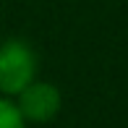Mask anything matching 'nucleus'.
Listing matches in <instances>:
<instances>
[{
	"label": "nucleus",
	"instance_id": "f03ea898",
	"mask_svg": "<svg viewBox=\"0 0 128 128\" xmlns=\"http://www.w3.org/2000/svg\"><path fill=\"white\" fill-rule=\"evenodd\" d=\"M18 112L24 120L34 123H47L60 112V92L55 84L47 81H32L24 92H18Z\"/></svg>",
	"mask_w": 128,
	"mask_h": 128
},
{
	"label": "nucleus",
	"instance_id": "f257e3e1",
	"mask_svg": "<svg viewBox=\"0 0 128 128\" xmlns=\"http://www.w3.org/2000/svg\"><path fill=\"white\" fill-rule=\"evenodd\" d=\"M37 76V55L21 39H8L0 44V92L18 94Z\"/></svg>",
	"mask_w": 128,
	"mask_h": 128
},
{
	"label": "nucleus",
	"instance_id": "7ed1b4c3",
	"mask_svg": "<svg viewBox=\"0 0 128 128\" xmlns=\"http://www.w3.org/2000/svg\"><path fill=\"white\" fill-rule=\"evenodd\" d=\"M0 128H24V115L5 97H0Z\"/></svg>",
	"mask_w": 128,
	"mask_h": 128
}]
</instances>
